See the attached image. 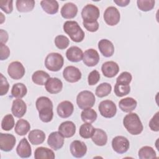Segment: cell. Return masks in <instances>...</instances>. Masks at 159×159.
<instances>
[{
	"label": "cell",
	"mask_w": 159,
	"mask_h": 159,
	"mask_svg": "<svg viewBox=\"0 0 159 159\" xmlns=\"http://www.w3.org/2000/svg\"><path fill=\"white\" fill-rule=\"evenodd\" d=\"M36 108L39 112L40 119L43 122H50L53 117V103L47 97H39L35 102Z\"/></svg>",
	"instance_id": "obj_1"
},
{
	"label": "cell",
	"mask_w": 159,
	"mask_h": 159,
	"mask_svg": "<svg viewBox=\"0 0 159 159\" xmlns=\"http://www.w3.org/2000/svg\"><path fill=\"white\" fill-rule=\"evenodd\" d=\"M123 125L127 132L134 135L140 134L143 129L142 123L139 116L134 112H129L124 117Z\"/></svg>",
	"instance_id": "obj_2"
},
{
	"label": "cell",
	"mask_w": 159,
	"mask_h": 159,
	"mask_svg": "<svg viewBox=\"0 0 159 159\" xmlns=\"http://www.w3.org/2000/svg\"><path fill=\"white\" fill-rule=\"evenodd\" d=\"M64 32L75 42H81L84 38V32L76 21L67 20L63 26Z\"/></svg>",
	"instance_id": "obj_3"
},
{
	"label": "cell",
	"mask_w": 159,
	"mask_h": 159,
	"mask_svg": "<svg viewBox=\"0 0 159 159\" xmlns=\"http://www.w3.org/2000/svg\"><path fill=\"white\" fill-rule=\"evenodd\" d=\"M64 59L58 53H50L47 55L45 60L46 68L51 71H58L63 66Z\"/></svg>",
	"instance_id": "obj_4"
},
{
	"label": "cell",
	"mask_w": 159,
	"mask_h": 159,
	"mask_svg": "<svg viewBox=\"0 0 159 159\" xmlns=\"http://www.w3.org/2000/svg\"><path fill=\"white\" fill-rule=\"evenodd\" d=\"M94 94L87 90L81 91L76 97V103L81 109L92 107L95 103Z\"/></svg>",
	"instance_id": "obj_5"
},
{
	"label": "cell",
	"mask_w": 159,
	"mask_h": 159,
	"mask_svg": "<svg viewBox=\"0 0 159 159\" xmlns=\"http://www.w3.org/2000/svg\"><path fill=\"white\" fill-rule=\"evenodd\" d=\"M100 114L105 118H112L117 112V107L115 103L111 100L101 101L98 106Z\"/></svg>",
	"instance_id": "obj_6"
},
{
	"label": "cell",
	"mask_w": 159,
	"mask_h": 159,
	"mask_svg": "<svg viewBox=\"0 0 159 159\" xmlns=\"http://www.w3.org/2000/svg\"><path fill=\"white\" fill-rule=\"evenodd\" d=\"M100 16L99 8L91 4L86 5L81 11V17L83 21L92 22L97 20Z\"/></svg>",
	"instance_id": "obj_7"
},
{
	"label": "cell",
	"mask_w": 159,
	"mask_h": 159,
	"mask_svg": "<svg viewBox=\"0 0 159 159\" xmlns=\"http://www.w3.org/2000/svg\"><path fill=\"white\" fill-rule=\"evenodd\" d=\"M103 17L104 21L107 25L114 26L119 22L120 15L119 10L116 7L114 6H109L105 10Z\"/></svg>",
	"instance_id": "obj_8"
},
{
	"label": "cell",
	"mask_w": 159,
	"mask_h": 159,
	"mask_svg": "<svg viewBox=\"0 0 159 159\" xmlns=\"http://www.w3.org/2000/svg\"><path fill=\"white\" fill-rule=\"evenodd\" d=\"M130 143L129 140L124 136H116L112 140V147L117 153L122 154L129 149Z\"/></svg>",
	"instance_id": "obj_9"
},
{
	"label": "cell",
	"mask_w": 159,
	"mask_h": 159,
	"mask_svg": "<svg viewBox=\"0 0 159 159\" xmlns=\"http://www.w3.org/2000/svg\"><path fill=\"white\" fill-rule=\"evenodd\" d=\"M9 76L14 80H20L25 75V70L23 65L18 61L11 62L7 68Z\"/></svg>",
	"instance_id": "obj_10"
},
{
	"label": "cell",
	"mask_w": 159,
	"mask_h": 159,
	"mask_svg": "<svg viewBox=\"0 0 159 159\" xmlns=\"http://www.w3.org/2000/svg\"><path fill=\"white\" fill-rule=\"evenodd\" d=\"M81 73L80 70L74 66H66L63 71L64 79L69 83H76L81 78Z\"/></svg>",
	"instance_id": "obj_11"
},
{
	"label": "cell",
	"mask_w": 159,
	"mask_h": 159,
	"mask_svg": "<svg viewBox=\"0 0 159 159\" xmlns=\"http://www.w3.org/2000/svg\"><path fill=\"white\" fill-rule=\"evenodd\" d=\"M16 143V137L10 134L0 133V148L4 152H10Z\"/></svg>",
	"instance_id": "obj_12"
},
{
	"label": "cell",
	"mask_w": 159,
	"mask_h": 159,
	"mask_svg": "<svg viewBox=\"0 0 159 159\" xmlns=\"http://www.w3.org/2000/svg\"><path fill=\"white\" fill-rule=\"evenodd\" d=\"M99 55L95 49L89 48L83 53V61L84 65L88 66H96L99 63Z\"/></svg>",
	"instance_id": "obj_13"
},
{
	"label": "cell",
	"mask_w": 159,
	"mask_h": 159,
	"mask_svg": "<svg viewBox=\"0 0 159 159\" xmlns=\"http://www.w3.org/2000/svg\"><path fill=\"white\" fill-rule=\"evenodd\" d=\"M70 149L71 155L74 157L81 158L86 153L87 146L83 142L76 140L71 143Z\"/></svg>",
	"instance_id": "obj_14"
},
{
	"label": "cell",
	"mask_w": 159,
	"mask_h": 159,
	"mask_svg": "<svg viewBox=\"0 0 159 159\" xmlns=\"http://www.w3.org/2000/svg\"><path fill=\"white\" fill-rule=\"evenodd\" d=\"M47 143L54 150H58L63 146L64 137L59 132H53L48 135Z\"/></svg>",
	"instance_id": "obj_15"
},
{
	"label": "cell",
	"mask_w": 159,
	"mask_h": 159,
	"mask_svg": "<svg viewBox=\"0 0 159 159\" xmlns=\"http://www.w3.org/2000/svg\"><path fill=\"white\" fill-rule=\"evenodd\" d=\"M101 71L107 78L114 77L119 71V66L116 62L109 61L104 62L101 66Z\"/></svg>",
	"instance_id": "obj_16"
},
{
	"label": "cell",
	"mask_w": 159,
	"mask_h": 159,
	"mask_svg": "<svg viewBox=\"0 0 159 159\" xmlns=\"http://www.w3.org/2000/svg\"><path fill=\"white\" fill-rule=\"evenodd\" d=\"M73 104L69 101H64L61 102L58 105L57 108V114L61 118L69 117L73 114Z\"/></svg>",
	"instance_id": "obj_17"
},
{
	"label": "cell",
	"mask_w": 159,
	"mask_h": 159,
	"mask_svg": "<svg viewBox=\"0 0 159 159\" xmlns=\"http://www.w3.org/2000/svg\"><path fill=\"white\" fill-rule=\"evenodd\" d=\"M27 111V106L25 102L21 99H16L13 101L11 112L12 114L17 118H21Z\"/></svg>",
	"instance_id": "obj_18"
},
{
	"label": "cell",
	"mask_w": 159,
	"mask_h": 159,
	"mask_svg": "<svg viewBox=\"0 0 159 159\" xmlns=\"http://www.w3.org/2000/svg\"><path fill=\"white\" fill-rule=\"evenodd\" d=\"M45 89L50 94H57L63 88L62 81L57 78H50L45 84Z\"/></svg>",
	"instance_id": "obj_19"
},
{
	"label": "cell",
	"mask_w": 159,
	"mask_h": 159,
	"mask_svg": "<svg viewBox=\"0 0 159 159\" xmlns=\"http://www.w3.org/2000/svg\"><path fill=\"white\" fill-rule=\"evenodd\" d=\"M58 132L65 138L71 137L76 132V125L72 121H65L59 125Z\"/></svg>",
	"instance_id": "obj_20"
},
{
	"label": "cell",
	"mask_w": 159,
	"mask_h": 159,
	"mask_svg": "<svg viewBox=\"0 0 159 159\" xmlns=\"http://www.w3.org/2000/svg\"><path fill=\"white\" fill-rule=\"evenodd\" d=\"M16 152L18 156L21 158H29L31 156V146L27 141V139L23 138L21 139L16 148Z\"/></svg>",
	"instance_id": "obj_21"
},
{
	"label": "cell",
	"mask_w": 159,
	"mask_h": 159,
	"mask_svg": "<svg viewBox=\"0 0 159 159\" xmlns=\"http://www.w3.org/2000/svg\"><path fill=\"white\" fill-rule=\"evenodd\" d=\"M98 48L101 54L105 57L112 56L114 52L113 43L107 39H101L98 42Z\"/></svg>",
	"instance_id": "obj_22"
},
{
	"label": "cell",
	"mask_w": 159,
	"mask_h": 159,
	"mask_svg": "<svg viewBox=\"0 0 159 159\" xmlns=\"http://www.w3.org/2000/svg\"><path fill=\"white\" fill-rule=\"evenodd\" d=\"M60 13L61 16L65 19H73L77 15L78 7L73 2H67L61 8Z\"/></svg>",
	"instance_id": "obj_23"
},
{
	"label": "cell",
	"mask_w": 159,
	"mask_h": 159,
	"mask_svg": "<svg viewBox=\"0 0 159 159\" xmlns=\"http://www.w3.org/2000/svg\"><path fill=\"white\" fill-rule=\"evenodd\" d=\"M83 53L81 48L76 46L70 47L66 52L67 59L71 62H79L83 60Z\"/></svg>",
	"instance_id": "obj_24"
},
{
	"label": "cell",
	"mask_w": 159,
	"mask_h": 159,
	"mask_svg": "<svg viewBox=\"0 0 159 159\" xmlns=\"http://www.w3.org/2000/svg\"><path fill=\"white\" fill-rule=\"evenodd\" d=\"M137 105V101L130 97L122 99L119 102V108L124 112H131L136 108Z\"/></svg>",
	"instance_id": "obj_25"
},
{
	"label": "cell",
	"mask_w": 159,
	"mask_h": 159,
	"mask_svg": "<svg viewBox=\"0 0 159 159\" xmlns=\"http://www.w3.org/2000/svg\"><path fill=\"white\" fill-rule=\"evenodd\" d=\"M45 133L39 129H35L31 130L29 135L28 139L30 142L34 145H37L42 143L45 139Z\"/></svg>",
	"instance_id": "obj_26"
},
{
	"label": "cell",
	"mask_w": 159,
	"mask_h": 159,
	"mask_svg": "<svg viewBox=\"0 0 159 159\" xmlns=\"http://www.w3.org/2000/svg\"><path fill=\"white\" fill-rule=\"evenodd\" d=\"M55 153L51 149L40 147L35 149L34 152V158L35 159H54Z\"/></svg>",
	"instance_id": "obj_27"
},
{
	"label": "cell",
	"mask_w": 159,
	"mask_h": 159,
	"mask_svg": "<svg viewBox=\"0 0 159 159\" xmlns=\"http://www.w3.org/2000/svg\"><path fill=\"white\" fill-rule=\"evenodd\" d=\"M40 6L43 10L48 14H55L58 11V2L57 1L43 0L40 1Z\"/></svg>",
	"instance_id": "obj_28"
},
{
	"label": "cell",
	"mask_w": 159,
	"mask_h": 159,
	"mask_svg": "<svg viewBox=\"0 0 159 159\" xmlns=\"http://www.w3.org/2000/svg\"><path fill=\"white\" fill-rule=\"evenodd\" d=\"M93 142L98 146H104L107 142V135L105 131L101 129H95V132L91 137Z\"/></svg>",
	"instance_id": "obj_29"
},
{
	"label": "cell",
	"mask_w": 159,
	"mask_h": 159,
	"mask_svg": "<svg viewBox=\"0 0 159 159\" xmlns=\"http://www.w3.org/2000/svg\"><path fill=\"white\" fill-rule=\"evenodd\" d=\"M30 129V125L29 122L25 120L20 119L17 120L15 125L14 131L15 132L20 136L26 135Z\"/></svg>",
	"instance_id": "obj_30"
},
{
	"label": "cell",
	"mask_w": 159,
	"mask_h": 159,
	"mask_svg": "<svg viewBox=\"0 0 159 159\" xmlns=\"http://www.w3.org/2000/svg\"><path fill=\"white\" fill-rule=\"evenodd\" d=\"M34 0H17L16 1V8L19 12H27L33 10L35 6Z\"/></svg>",
	"instance_id": "obj_31"
},
{
	"label": "cell",
	"mask_w": 159,
	"mask_h": 159,
	"mask_svg": "<svg viewBox=\"0 0 159 159\" xmlns=\"http://www.w3.org/2000/svg\"><path fill=\"white\" fill-rule=\"evenodd\" d=\"M50 75L45 71L42 70H38L35 71L32 76V81L38 85H45L47 80L50 78Z\"/></svg>",
	"instance_id": "obj_32"
},
{
	"label": "cell",
	"mask_w": 159,
	"mask_h": 159,
	"mask_svg": "<svg viewBox=\"0 0 159 159\" xmlns=\"http://www.w3.org/2000/svg\"><path fill=\"white\" fill-rule=\"evenodd\" d=\"M27 93V89L25 84L21 83H16L12 86L11 94L12 97L17 99H21L24 97Z\"/></svg>",
	"instance_id": "obj_33"
},
{
	"label": "cell",
	"mask_w": 159,
	"mask_h": 159,
	"mask_svg": "<svg viewBox=\"0 0 159 159\" xmlns=\"http://www.w3.org/2000/svg\"><path fill=\"white\" fill-rule=\"evenodd\" d=\"M98 115L96 112L91 108L84 109L81 113V118L85 123H93L97 119Z\"/></svg>",
	"instance_id": "obj_34"
},
{
	"label": "cell",
	"mask_w": 159,
	"mask_h": 159,
	"mask_svg": "<svg viewBox=\"0 0 159 159\" xmlns=\"http://www.w3.org/2000/svg\"><path fill=\"white\" fill-rule=\"evenodd\" d=\"M95 132V128L90 123H84L82 124L79 129L80 135L83 139H89L91 137Z\"/></svg>",
	"instance_id": "obj_35"
},
{
	"label": "cell",
	"mask_w": 159,
	"mask_h": 159,
	"mask_svg": "<svg viewBox=\"0 0 159 159\" xmlns=\"http://www.w3.org/2000/svg\"><path fill=\"white\" fill-rule=\"evenodd\" d=\"M138 155L140 159H150L157 158V154L154 149L150 146L142 147L138 152Z\"/></svg>",
	"instance_id": "obj_36"
},
{
	"label": "cell",
	"mask_w": 159,
	"mask_h": 159,
	"mask_svg": "<svg viewBox=\"0 0 159 159\" xmlns=\"http://www.w3.org/2000/svg\"><path fill=\"white\" fill-rule=\"evenodd\" d=\"M112 90L111 85L108 83H102L96 89L95 94L99 98H103L109 95Z\"/></svg>",
	"instance_id": "obj_37"
},
{
	"label": "cell",
	"mask_w": 159,
	"mask_h": 159,
	"mask_svg": "<svg viewBox=\"0 0 159 159\" xmlns=\"http://www.w3.org/2000/svg\"><path fill=\"white\" fill-rule=\"evenodd\" d=\"M15 122L12 114L6 115L1 121V128L4 130H11L14 126Z\"/></svg>",
	"instance_id": "obj_38"
},
{
	"label": "cell",
	"mask_w": 159,
	"mask_h": 159,
	"mask_svg": "<svg viewBox=\"0 0 159 159\" xmlns=\"http://www.w3.org/2000/svg\"><path fill=\"white\" fill-rule=\"evenodd\" d=\"M155 1L153 0H138L137 4L138 8L144 12L151 11L155 6Z\"/></svg>",
	"instance_id": "obj_39"
},
{
	"label": "cell",
	"mask_w": 159,
	"mask_h": 159,
	"mask_svg": "<svg viewBox=\"0 0 159 159\" xmlns=\"http://www.w3.org/2000/svg\"><path fill=\"white\" fill-rule=\"evenodd\" d=\"M114 93L118 97H122L127 95L130 92V85H124L116 83L114 86Z\"/></svg>",
	"instance_id": "obj_40"
},
{
	"label": "cell",
	"mask_w": 159,
	"mask_h": 159,
	"mask_svg": "<svg viewBox=\"0 0 159 159\" xmlns=\"http://www.w3.org/2000/svg\"><path fill=\"white\" fill-rule=\"evenodd\" d=\"M54 42L55 46L60 50L66 48L70 44V40L68 38L63 35H57L55 39Z\"/></svg>",
	"instance_id": "obj_41"
},
{
	"label": "cell",
	"mask_w": 159,
	"mask_h": 159,
	"mask_svg": "<svg viewBox=\"0 0 159 159\" xmlns=\"http://www.w3.org/2000/svg\"><path fill=\"white\" fill-rule=\"evenodd\" d=\"M132 80V75L127 71H124L121 73L119 76L116 79V83L124 84V85H129Z\"/></svg>",
	"instance_id": "obj_42"
},
{
	"label": "cell",
	"mask_w": 159,
	"mask_h": 159,
	"mask_svg": "<svg viewBox=\"0 0 159 159\" xmlns=\"http://www.w3.org/2000/svg\"><path fill=\"white\" fill-rule=\"evenodd\" d=\"M13 1L12 0H1L0 1V8L6 14H10L13 10Z\"/></svg>",
	"instance_id": "obj_43"
},
{
	"label": "cell",
	"mask_w": 159,
	"mask_h": 159,
	"mask_svg": "<svg viewBox=\"0 0 159 159\" xmlns=\"http://www.w3.org/2000/svg\"><path fill=\"white\" fill-rule=\"evenodd\" d=\"M100 74L98 71L94 70L89 73L88 76V82L89 85H95L100 80Z\"/></svg>",
	"instance_id": "obj_44"
},
{
	"label": "cell",
	"mask_w": 159,
	"mask_h": 159,
	"mask_svg": "<svg viewBox=\"0 0 159 159\" xmlns=\"http://www.w3.org/2000/svg\"><path fill=\"white\" fill-rule=\"evenodd\" d=\"M0 76H1L0 95L4 96L7 93L9 88V84L7 81V79L6 78V77L4 76V75L2 73L0 74Z\"/></svg>",
	"instance_id": "obj_45"
},
{
	"label": "cell",
	"mask_w": 159,
	"mask_h": 159,
	"mask_svg": "<svg viewBox=\"0 0 159 159\" xmlns=\"http://www.w3.org/2000/svg\"><path fill=\"white\" fill-rule=\"evenodd\" d=\"M83 25L84 28L91 32H96L99 29V23L97 20L92 22H83Z\"/></svg>",
	"instance_id": "obj_46"
},
{
	"label": "cell",
	"mask_w": 159,
	"mask_h": 159,
	"mask_svg": "<svg viewBox=\"0 0 159 159\" xmlns=\"http://www.w3.org/2000/svg\"><path fill=\"white\" fill-rule=\"evenodd\" d=\"M158 114L159 112H157L153 117L150 119L149 122V127L152 131L158 132L159 130V122H158Z\"/></svg>",
	"instance_id": "obj_47"
},
{
	"label": "cell",
	"mask_w": 159,
	"mask_h": 159,
	"mask_svg": "<svg viewBox=\"0 0 159 159\" xmlns=\"http://www.w3.org/2000/svg\"><path fill=\"white\" fill-rule=\"evenodd\" d=\"M0 48H1V60H6L10 55V50L7 46L5 44L0 43Z\"/></svg>",
	"instance_id": "obj_48"
},
{
	"label": "cell",
	"mask_w": 159,
	"mask_h": 159,
	"mask_svg": "<svg viewBox=\"0 0 159 159\" xmlns=\"http://www.w3.org/2000/svg\"><path fill=\"white\" fill-rule=\"evenodd\" d=\"M0 34H1V43L5 44L8 40V34L6 31L4 30L3 29H1Z\"/></svg>",
	"instance_id": "obj_49"
},
{
	"label": "cell",
	"mask_w": 159,
	"mask_h": 159,
	"mask_svg": "<svg viewBox=\"0 0 159 159\" xmlns=\"http://www.w3.org/2000/svg\"><path fill=\"white\" fill-rule=\"evenodd\" d=\"M114 2L119 6L125 7L130 3V0H114Z\"/></svg>",
	"instance_id": "obj_50"
}]
</instances>
